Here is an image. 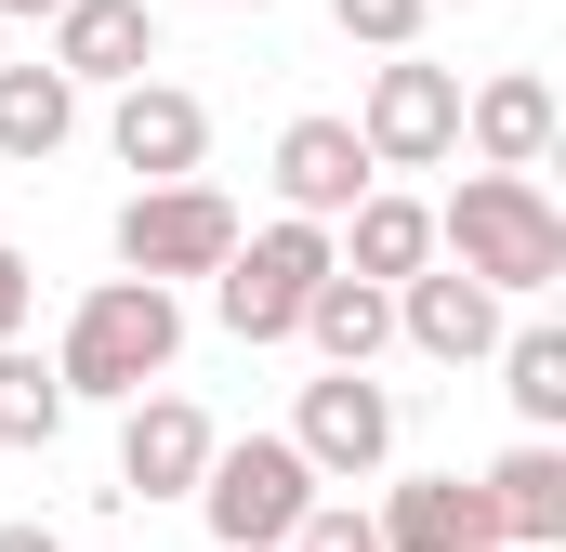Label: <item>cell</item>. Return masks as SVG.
Wrapping results in <instances>:
<instances>
[{
    "mask_svg": "<svg viewBox=\"0 0 566 552\" xmlns=\"http://www.w3.org/2000/svg\"><path fill=\"white\" fill-rule=\"evenodd\" d=\"M224 13H264V0H224Z\"/></svg>",
    "mask_w": 566,
    "mask_h": 552,
    "instance_id": "cell-26",
    "label": "cell"
},
{
    "mask_svg": "<svg viewBox=\"0 0 566 552\" xmlns=\"http://www.w3.org/2000/svg\"><path fill=\"white\" fill-rule=\"evenodd\" d=\"M382 171H369V145H356V119H290L277 132V211H303V224H343L356 198H369Z\"/></svg>",
    "mask_w": 566,
    "mask_h": 552,
    "instance_id": "cell-11",
    "label": "cell"
},
{
    "mask_svg": "<svg viewBox=\"0 0 566 552\" xmlns=\"http://www.w3.org/2000/svg\"><path fill=\"white\" fill-rule=\"evenodd\" d=\"M434 251L461 276H488L501 302H541L566 276V211H554L541 171H488V158H474V171L434 198Z\"/></svg>",
    "mask_w": 566,
    "mask_h": 552,
    "instance_id": "cell-2",
    "label": "cell"
},
{
    "mask_svg": "<svg viewBox=\"0 0 566 552\" xmlns=\"http://www.w3.org/2000/svg\"><path fill=\"white\" fill-rule=\"evenodd\" d=\"M0 552H66V540H53V527H27V513H13V527H0Z\"/></svg>",
    "mask_w": 566,
    "mask_h": 552,
    "instance_id": "cell-24",
    "label": "cell"
},
{
    "mask_svg": "<svg viewBox=\"0 0 566 552\" xmlns=\"http://www.w3.org/2000/svg\"><path fill=\"white\" fill-rule=\"evenodd\" d=\"M66 145H80V79H66L53 53H0V158L40 171V158H66Z\"/></svg>",
    "mask_w": 566,
    "mask_h": 552,
    "instance_id": "cell-16",
    "label": "cell"
},
{
    "mask_svg": "<svg viewBox=\"0 0 566 552\" xmlns=\"http://www.w3.org/2000/svg\"><path fill=\"white\" fill-rule=\"evenodd\" d=\"M422 13H434V0H329V26H343V40H369V53H409V40H422Z\"/></svg>",
    "mask_w": 566,
    "mask_h": 552,
    "instance_id": "cell-22",
    "label": "cell"
},
{
    "mask_svg": "<svg viewBox=\"0 0 566 552\" xmlns=\"http://www.w3.org/2000/svg\"><path fill=\"white\" fill-rule=\"evenodd\" d=\"M198 460H211V408L198 395H171V382L119 395V500H185Z\"/></svg>",
    "mask_w": 566,
    "mask_h": 552,
    "instance_id": "cell-10",
    "label": "cell"
},
{
    "mask_svg": "<svg viewBox=\"0 0 566 552\" xmlns=\"http://www.w3.org/2000/svg\"><path fill=\"white\" fill-rule=\"evenodd\" d=\"M40 53H53L80 93H119V79H145V66H158V0H66Z\"/></svg>",
    "mask_w": 566,
    "mask_h": 552,
    "instance_id": "cell-12",
    "label": "cell"
},
{
    "mask_svg": "<svg viewBox=\"0 0 566 552\" xmlns=\"http://www.w3.org/2000/svg\"><path fill=\"white\" fill-rule=\"evenodd\" d=\"M329 264H343V251H329V224H303V211H277V224H238V251L211 264V316H224L238 342H290Z\"/></svg>",
    "mask_w": 566,
    "mask_h": 552,
    "instance_id": "cell-4",
    "label": "cell"
},
{
    "mask_svg": "<svg viewBox=\"0 0 566 552\" xmlns=\"http://www.w3.org/2000/svg\"><path fill=\"white\" fill-rule=\"evenodd\" d=\"M211 552H224V540H211Z\"/></svg>",
    "mask_w": 566,
    "mask_h": 552,
    "instance_id": "cell-29",
    "label": "cell"
},
{
    "mask_svg": "<svg viewBox=\"0 0 566 552\" xmlns=\"http://www.w3.org/2000/svg\"><path fill=\"white\" fill-rule=\"evenodd\" d=\"M488 552H514V540H488Z\"/></svg>",
    "mask_w": 566,
    "mask_h": 552,
    "instance_id": "cell-27",
    "label": "cell"
},
{
    "mask_svg": "<svg viewBox=\"0 0 566 552\" xmlns=\"http://www.w3.org/2000/svg\"><path fill=\"white\" fill-rule=\"evenodd\" d=\"M514 329V302L488 289V276H461L448 251H434L422 276H396V342L409 355H434V369H488V342Z\"/></svg>",
    "mask_w": 566,
    "mask_h": 552,
    "instance_id": "cell-8",
    "label": "cell"
},
{
    "mask_svg": "<svg viewBox=\"0 0 566 552\" xmlns=\"http://www.w3.org/2000/svg\"><path fill=\"white\" fill-rule=\"evenodd\" d=\"M106 251H119V276H158V289H185V276H211L224 251H238V198H224L211 171L133 184V198H119V224H106Z\"/></svg>",
    "mask_w": 566,
    "mask_h": 552,
    "instance_id": "cell-5",
    "label": "cell"
},
{
    "mask_svg": "<svg viewBox=\"0 0 566 552\" xmlns=\"http://www.w3.org/2000/svg\"><path fill=\"white\" fill-rule=\"evenodd\" d=\"M356 145H369V171H448L461 158V66H422V40L382 53L356 93Z\"/></svg>",
    "mask_w": 566,
    "mask_h": 552,
    "instance_id": "cell-6",
    "label": "cell"
},
{
    "mask_svg": "<svg viewBox=\"0 0 566 552\" xmlns=\"http://www.w3.org/2000/svg\"><path fill=\"white\" fill-rule=\"evenodd\" d=\"M27 316H40V264H27V251H13V237H0V342H13V329H27Z\"/></svg>",
    "mask_w": 566,
    "mask_h": 552,
    "instance_id": "cell-23",
    "label": "cell"
},
{
    "mask_svg": "<svg viewBox=\"0 0 566 552\" xmlns=\"http://www.w3.org/2000/svg\"><path fill=\"white\" fill-rule=\"evenodd\" d=\"M277 434L316 460V487H369V474L396 460V395H382L369 369H316V382L290 395V421H277Z\"/></svg>",
    "mask_w": 566,
    "mask_h": 552,
    "instance_id": "cell-7",
    "label": "cell"
},
{
    "mask_svg": "<svg viewBox=\"0 0 566 552\" xmlns=\"http://www.w3.org/2000/svg\"><path fill=\"white\" fill-rule=\"evenodd\" d=\"M369 527H382V552H488V540H501L474 474H396Z\"/></svg>",
    "mask_w": 566,
    "mask_h": 552,
    "instance_id": "cell-15",
    "label": "cell"
},
{
    "mask_svg": "<svg viewBox=\"0 0 566 552\" xmlns=\"http://www.w3.org/2000/svg\"><path fill=\"white\" fill-rule=\"evenodd\" d=\"M474 487H488V527H501L514 552H554L566 540V434H514Z\"/></svg>",
    "mask_w": 566,
    "mask_h": 552,
    "instance_id": "cell-14",
    "label": "cell"
},
{
    "mask_svg": "<svg viewBox=\"0 0 566 552\" xmlns=\"http://www.w3.org/2000/svg\"><path fill=\"white\" fill-rule=\"evenodd\" d=\"M198 527L224 552H277L303 527V500H316V460L290 447V434H211V460H198Z\"/></svg>",
    "mask_w": 566,
    "mask_h": 552,
    "instance_id": "cell-3",
    "label": "cell"
},
{
    "mask_svg": "<svg viewBox=\"0 0 566 552\" xmlns=\"http://www.w3.org/2000/svg\"><path fill=\"white\" fill-rule=\"evenodd\" d=\"M461 158H488V171H541V158H554V79H541V66L474 79V93H461Z\"/></svg>",
    "mask_w": 566,
    "mask_h": 552,
    "instance_id": "cell-13",
    "label": "cell"
},
{
    "mask_svg": "<svg viewBox=\"0 0 566 552\" xmlns=\"http://www.w3.org/2000/svg\"><path fill=\"white\" fill-rule=\"evenodd\" d=\"M53 434H66V369L13 329L0 342V447H53Z\"/></svg>",
    "mask_w": 566,
    "mask_h": 552,
    "instance_id": "cell-20",
    "label": "cell"
},
{
    "mask_svg": "<svg viewBox=\"0 0 566 552\" xmlns=\"http://www.w3.org/2000/svg\"><path fill=\"white\" fill-rule=\"evenodd\" d=\"M0 40H13V26H0Z\"/></svg>",
    "mask_w": 566,
    "mask_h": 552,
    "instance_id": "cell-28",
    "label": "cell"
},
{
    "mask_svg": "<svg viewBox=\"0 0 566 552\" xmlns=\"http://www.w3.org/2000/svg\"><path fill=\"white\" fill-rule=\"evenodd\" d=\"M488 369H501V395H514L527 434H566V329H554V316L501 329V342H488Z\"/></svg>",
    "mask_w": 566,
    "mask_h": 552,
    "instance_id": "cell-19",
    "label": "cell"
},
{
    "mask_svg": "<svg viewBox=\"0 0 566 552\" xmlns=\"http://www.w3.org/2000/svg\"><path fill=\"white\" fill-rule=\"evenodd\" d=\"M53 13H66V0H0V26H53Z\"/></svg>",
    "mask_w": 566,
    "mask_h": 552,
    "instance_id": "cell-25",
    "label": "cell"
},
{
    "mask_svg": "<svg viewBox=\"0 0 566 552\" xmlns=\"http://www.w3.org/2000/svg\"><path fill=\"white\" fill-rule=\"evenodd\" d=\"M290 342H316V369H382V355H396V289H382V276H343V264H329Z\"/></svg>",
    "mask_w": 566,
    "mask_h": 552,
    "instance_id": "cell-18",
    "label": "cell"
},
{
    "mask_svg": "<svg viewBox=\"0 0 566 552\" xmlns=\"http://www.w3.org/2000/svg\"><path fill=\"white\" fill-rule=\"evenodd\" d=\"M106 158H119L133 184H171V171H198V158H211V106H198L185 79H158V66H145V79L106 93Z\"/></svg>",
    "mask_w": 566,
    "mask_h": 552,
    "instance_id": "cell-9",
    "label": "cell"
},
{
    "mask_svg": "<svg viewBox=\"0 0 566 552\" xmlns=\"http://www.w3.org/2000/svg\"><path fill=\"white\" fill-rule=\"evenodd\" d=\"M53 369H66V408H119L145 382H171V369H185V289H158V276H93V289L66 302V329H53Z\"/></svg>",
    "mask_w": 566,
    "mask_h": 552,
    "instance_id": "cell-1",
    "label": "cell"
},
{
    "mask_svg": "<svg viewBox=\"0 0 566 552\" xmlns=\"http://www.w3.org/2000/svg\"><path fill=\"white\" fill-rule=\"evenodd\" d=\"M329 251H343V276H422L434 264V198H409V184H369L343 224H329Z\"/></svg>",
    "mask_w": 566,
    "mask_h": 552,
    "instance_id": "cell-17",
    "label": "cell"
},
{
    "mask_svg": "<svg viewBox=\"0 0 566 552\" xmlns=\"http://www.w3.org/2000/svg\"><path fill=\"white\" fill-rule=\"evenodd\" d=\"M277 552H382V527H369L343 487H316V500H303V527H290Z\"/></svg>",
    "mask_w": 566,
    "mask_h": 552,
    "instance_id": "cell-21",
    "label": "cell"
}]
</instances>
